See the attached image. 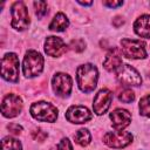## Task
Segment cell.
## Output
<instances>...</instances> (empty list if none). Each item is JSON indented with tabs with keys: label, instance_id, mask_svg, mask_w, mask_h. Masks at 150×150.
<instances>
[{
	"label": "cell",
	"instance_id": "obj_1",
	"mask_svg": "<svg viewBox=\"0 0 150 150\" xmlns=\"http://www.w3.org/2000/svg\"><path fill=\"white\" fill-rule=\"evenodd\" d=\"M76 74H77V76H76L77 84L82 91L90 93L95 89V87L97 84L98 73H97V68L94 64L86 63V64L80 66L77 68Z\"/></svg>",
	"mask_w": 150,
	"mask_h": 150
},
{
	"label": "cell",
	"instance_id": "obj_2",
	"mask_svg": "<svg viewBox=\"0 0 150 150\" xmlns=\"http://www.w3.org/2000/svg\"><path fill=\"white\" fill-rule=\"evenodd\" d=\"M32 116L41 122H55L57 118V109L48 102H36L30 107Z\"/></svg>",
	"mask_w": 150,
	"mask_h": 150
},
{
	"label": "cell",
	"instance_id": "obj_3",
	"mask_svg": "<svg viewBox=\"0 0 150 150\" xmlns=\"http://www.w3.org/2000/svg\"><path fill=\"white\" fill-rule=\"evenodd\" d=\"M43 68V57L36 50H28L23 59V74L26 77L38 76Z\"/></svg>",
	"mask_w": 150,
	"mask_h": 150
},
{
	"label": "cell",
	"instance_id": "obj_4",
	"mask_svg": "<svg viewBox=\"0 0 150 150\" xmlns=\"http://www.w3.org/2000/svg\"><path fill=\"white\" fill-rule=\"evenodd\" d=\"M1 75L11 82L19 81V57L14 53H7L1 60Z\"/></svg>",
	"mask_w": 150,
	"mask_h": 150
},
{
	"label": "cell",
	"instance_id": "obj_5",
	"mask_svg": "<svg viewBox=\"0 0 150 150\" xmlns=\"http://www.w3.org/2000/svg\"><path fill=\"white\" fill-rule=\"evenodd\" d=\"M12 27L18 30H25L29 25V15L27 7L22 1L13 4L12 8Z\"/></svg>",
	"mask_w": 150,
	"mask_h": 150
},
{
	"label": "cell",
	"instance_id": "obj_6",
	"mask_svg": "<svg viewBox=\"0 0 150 150\" xmlns=\"http://www.w3.org/2000/svg\"><path fill=\"white\" fill-rule=\"evenodd\" d=\"M122 53L128 59H144L146 57L145 43L141 40L123 39L121 41Z\"/></svg>",
	"mask_w": 150,
	"mask_h": 150
},
{
	"label": "cell",
	"instance_id": "obj_7",
	"mask_svg": "<svg viewBox=\"0 0 150 150\" xmlns=\"http://www.w3.org/2000/svg\"><path fill=\"white\" fill-rule=\"evenodd\" d=\"M116 77L123 86H139L142 83L139 73L130 64H122L116 70Z\"/></svg>",
	"mask_w": 150,
	"mask_h": 150
},
{
	"label": "cell",
	"instance_id": "obj_8",
	"mask_svg": "<svg viewBox=\"0 0 150 150\" xmlns=\"http://www.w3.org/2000/svg\"><path fill=\"white\" fill-rule=\"evenodd\" d=\"M104 143L110 148H124L132 141V135L128 131H109L103 137Z\"/></svg>",
	"mask_w": 150,
	"mask_h": 150
},
{
	"label": "cell",
	"instance_id": "obj_9",
	"mask_svg": "<svg viewBox=\"0 0 150 150\" xmlns=\"http://www.w3.org/2000/svg\"><path fill=\"white\" fill-rule=\"evenodd\" d=\"M22 109V101L21 98L15 94H8L2 100L1 104V111L5 117H15L20 114Z\"/></svg>",
	"mask_w": 150,
	"mask_h": 150
},
{
	"label": "cell",
	"instance_id": "obj_10",
	"mask_svg": "<svg viewBox=\"0 0 150 150\" xmlns=\"http://www.w3.org/2000/svg\"><path fill=\"white\" fill-rule=\"evenodd\" d=\"M52 84L54 91L59 96L66 97L70 94L71 90V77L64 73H57L53 76Z\"/></svg>",
	"mask_w": 150,
	"mask_h": 150
},
{
	"label": "cell",
	"instance_id": "obj_11",
	"mask_svg": "<svg viewBox=\"0 0 150 150\" xmlns=\"http://www.w3.org/2000/svg\"><path fill=\"white\" fill-rule=\"evenodd\" d=\"M111 101H112V93L107 88L101 89L94 97V103H93L94 112L96 115L104 114L110 107Z\"/></svg>",
	"mask_w": 150,
	"mask_h": 150
},
{
	"label": "cell",
	"instance_id": "obj_12",
	"mask_svg": "<svg viewBox=\"0 0 150 150\" xmlns=\"http://www.w3.org/2000/svg\"><path fill=\"white\" fill-rule=\"evenodd\" d=\"M93 115L89 111L88 108L82 105H73L70 107L66 112V118L71 123H84L89 120H91Z\"/></svg>",
	"mask_w": 150,
	"mask_h": 150
},
{
	"label": "cell",
	"instance_id": "obj_13",
	"mask_svg": "<svg viewBox=\"0 0 150 150\" xmlns=\"http://www.w3.org/2000/svg\"><path fill=\"white\" fill-rule=\"evenodd\" d=\"M45 52L49 56H61L67 52V45L63 42L61 38L57 36H48L45 42Z\"/></svg>",
	"mask_w": 150,
	"mask_h": 150
},
{
	"label": "cell",
	"instance_id": "obj_14",
	"mask_svg": "<svg viewBox=\"0 0 150 150\" xmlns=\"http://www.w3.org/2000/svg\"><path fill=\"white\" fill-rule=\"evenodd\" d=\"M110 120L112 122V128L116 131H121L130 124L131 115L125 109H116L110 114Z\"/></svg>",
	"mask_w": 150,
	"mask_h": 150
},
{
	"label": "cell",
	"instance_id": "obj_15",
	"mask_svg": "<svg viewBox=\"0 0 150 150\" xmlns=\"http://www.w3.org/2000/svg\"><path fill=\"white\" fill-rule=\"evenodd\" d=\"M121 66H122L121 52L118 48L114 47L108 52V54L103 61V67L108 71H116Z\"/></svg>",
	"mask_w": 150,
	"mask_h": 150
},
{
	"label": "cell",
	"instance_id": "obj_16",
	"mask_svg": "<svg viewBox=\"0 0 150 150\" xmlns=\"http://www.w3.org/2000/svg\"><path fill=\"white\" fill-rule=\"evenodd\" d=\"M134 28L137 35L142 38L150 39V15H142L139 16L135 23Z\"/></svg>",
	"mask_w": 150,
	"mask_h": 150
},
{
	"label": "cell",
	"instance_id": "obj_17",
	"mask_svg": "<svg viewBox=\"0 0 150 150\" xmlns=\"http://www.w3.org/2000/svg\"><path fill=\"white\" fill-rule=\"evenodd\" d=\"M69 25V21L67 19V16L63 13H57L54 19L52 20L50 25H49V29L50 30H56V32H62Z\"/></svg>",
	"mask_w": 150,
	"mask_h": 150
},
{
	"label": "cell",
	"instance_id": "obj_18",
	"mask_svg": "<svg viewBox=\"0 0 150 150\" xmlns=\"http://www.w3.org/2000/svg\"><path fill=\"white\" fill-rule=\"evenodd\" d=\"M74 139L76 141L77 144L82 145V146H86L90 143V139H91V136L89 134V131L87 129H80L75 132L74 135Z\"/></svg>",
	"mask_w": 150,
	"mask_h": 150
},
{
	"label": "cell",
	"instance_id": "obj_19",
	"mask_svg": "<svg viewBox=\"0 0 150 150\" xmlns=\"http://www.w3.org/2000/svg\"><path fill=\"white\" fill-rule=\"evenodd\" d=\"M2 150H22V148L18 139L8 136L2 139Z\"/></svg>",
	"mask_w": 150,
	"mask_h": 150
},
{
	"label": "cell",
	"instance_id": "obj_20",
	"mask_svg": "<svg viewBox=\"0 0 150 150\" xmlns=\"http://www.w3.org/2000/svg\"><path fill=\"white\" fill-rule=\"evenodd\" d=\"M139 112L143 116L150 117V95H145L139 101Z\"/></svg>",
	"mask_w": 150,
	"mask_h": 150
},
{
	"label": "cell",
	"instance_id": "obj_21",
	"mask_svg": "<svg viewBox=\"0 0 150 150\" xmlns=\"http://www.w3.org/2000/svg\"><path fill=\"white\" fill-rule=\"evenodd\" d=\"M118 100L124 102V103H130V102H132L135 100V94H134V91L131 89H124V90H122L120 93Z\"/></svg>",
	"mask_w": 150,
	"mask_h": 150
},
{
	"label": "cell",
	"instance_id": "obj_22",
	"mask_svg": "<svg viewBox=\"0 0 150 150\" xmlns=\"http://www.w3.org/2000/svg\"><path fill=\"white\" fill-rule=\"evenodd\" d=\"M35 13L39 18H42L45 14H47V2L45 1H35L34 2Z\"/></svg>",
	"mask_w": 150,
	"mask_h": 150
},
{
	"label": "cell",
	"instance_id": "obj_23",
	"mask_svg": "<svg viewBox=\"0 0 150 150\" xmlns=\"http://www.w3.org/2000/svg\"><path fill=\"white\" fill-rule=\"evenodd\" d=\"M69 47L73 49V50H75V52H82L83 49H84V47H86V43H84V41L82 40V39H76V40H73L71 42H70V45H69Z\"/></svg>",
	"mask_w": 150,
	"mask_h": 150
},
{
	"label": "cell",
	"instance_id": "obj_24",
	"mask_svg": "<svg viewBox=\"0 0 150 150\" xmlns=\"http://www.w3.org/2000/svg\"><path fill=\"white\" fill-rule=\"evenodd\" d=\"M56 150H73V146H71L70 141L68 138H62L61 142L57 144Z\"/></svg>",
	"mask_w": 150,
	"mask_h": 150
},
{
	"label": "cell",
	"instance_id": "obj_25",
	"mask_svg": "<svg viewBox=\"0 0 150 150\" xmlns=\"http://www.w3.org/2000/svg\"><path fill=\"white\" fill-rule=\"evenodd\" d=\"M32 136H33V138H34L35 141L42 142V141H45V139H46L47 134H46L45 131H42L41 129H36V130H34V131L32 132Z\"/></svg>",
	"mask_w": 150,
	"mask_h": 150
},
{
	"label": "cell",
	"instance_id": "obj_26",
	"mask_svg": "<svg viewBox=\"0 0 150 150\" xmlns=\"http://www.w3.org/2000/svg\"><path fill=\"white\" fill-rule=\"evenodd\" d=\"M7 128H8V130H9L12 134H14V135H19L20 131L22 130V127L19 125V124H15V123H11V124H8Z\"/></svg>",
	"mask_w": 150,
	"mask_h": 150
},
{
	"label": "cell",
	"instance_id": "obj_27",
	"mask_svg": "<svg viewBox=\"0 0 150 150\" xmlns=\"http://www.w3.org/2000/svg\"><path fill=\"white\" fill-rule=\"evenodd\" d=\"M123 4V1H103V5L107 6V7H117V6H121Z\"/></svg>",
	"mask_w": 150,
	"mask_h": 150
},
{
	"label": "cell",
	"instance_id": "obj_28",
	"mask_svg": "<svg viewBox=\"0 0 150 150\" xmlns=\"http://www.w3.org/2000/svg\"><path fill=\"white\" fill-rule=\"evenodd\" d=\"M123 23H124V20H123V18H121V16H115V18L112 19V25H114L115 27H121Z\"/></svg>",
	"mask_w": 150,
	"mask_h": 150
},
{
	"label": "cell",
	"instance_id": "obj_29",
	"mask_svg": "<svg viewBox=\"0 0 150 150\" xmlns=\"http://www.w3.org/2000/svg\"><path fill=\"white\" fill-rule=\"evenodd\" d=\"M77 2H79L80 5H83V6H90V5L93 4L91 1H89V2H82V1H77Z\"/></svg>",
	"mask_w": 150,
	"mask_h": 150
}]
</instances>
